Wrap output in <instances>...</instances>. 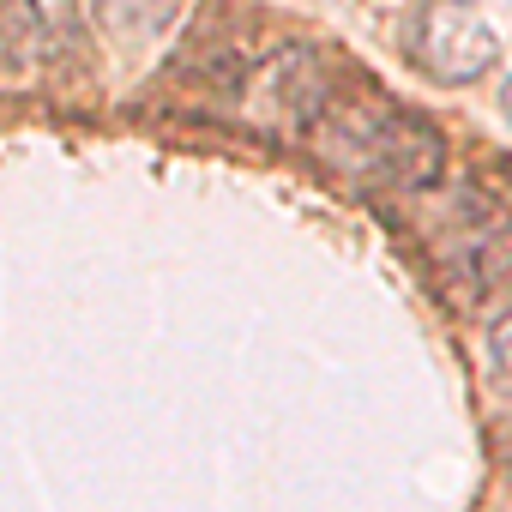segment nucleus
I'll return each instance as SVG.
<instances>
[{"label":"nucleus","mask_w":512,"mask_h":512,"mask_svg":"<svg viewBox=\"0 0 512 512\" xmlns=\"http://www.w3.org/2000/svg\"><path fill=\"white\" fill-rule=\"evenodd\" d=\"M314 151L326 169L374 193H422L446 175L440 127L380 91L332 97V109L314 121Z\"/></svg>","instance_id":"obj_1"},{"label":"nucleus","mask_w":512,"mask_h":512,"mask_svg":"<svg viewBox=\"0 0 512 512\" xmlns=\"http://www.w3.org/2000/svg\"><path fill=\"white\" fill-rule=\"evenodd\" d=\"M410 61L434 85H476L500 61V31L470 0H422L410 19Z\"/></svg>","instance_id":"obj_2"},{"label":"nucleus","mask_w":512,"mask_h":512,"mask_svg":"<svg viewBox=\"0 0 512 512\" xmlns=\"http://www.w3.org/2000/svg\"><path fill=\"white\" fill-rule=\"evenodd\" d=\"M338 97V79H332V61L308 43H284L278 55H266L253 67L241 103L253 121L266 127H284V133H314V121L332 109Z\"/></svg>","instance_id":"obj_3"},{"label":"nucleus","mask_w":512,"mask_h":512,"mask_svg":"<svg viewBox=\"0 0 512 512\" xmlns=\"http://www.w3.org/2000/svg\"><path fill=\"white\" fill-rule=\"evenodd\" d=\"M91 19L115 49H145L181 19V0H91Z\"/></svg>","instance_id":"obj_4"},{"label":"nucleus","mask_w":512,"mask_h":512,"mask_svg":"<svg viewBox=\"0 0 512 512\" xmlns=\"http://www.w3.org/2000/svg\"><path fill=\"white\" fill-rule=\"evenodd\" d=\"M43 25H37V7L31 0H0V61L7 67H31L43 61Z\"/></svg>","instance_id":"obj_5"},{"label":"nucleus","mask_w":512,"mask_h":512,"mask_svg":"<svg viewBox=\"0 0 512 512\" xmlns=\"http://www.w3.org/2000/svg\"><path fill=\"white\" fill-rule=\"evenodd\" d=\"M31 7H37V25H43V49L67 55L85 31V0H31Z\"/></svg>","instance_id":"obj_6"},{"label":"nucleus","mask_w":512,"mask_h":512,"mask_svg":"<svg viewBox=\"0 0 512 512\" xmlns=\"http://www.w3.org/2000/svg\"><path fill=\"white\" fill-rule=\"evenodd\" d=\"M476 278L488 290H512V223H500L494 235H482V247H476Z\"/></svg>","instance_id":"obj_7"},{"label":"nucleus","mask_w":512,"mask_h":512,"mask_svg":"<svg viewBox=\"0 0 512 512\" xmlns=\"http://www.w3.org/2000/svg\"><path fill=\"white\" fill-rule=\"evenodd\" d=\"M488 362H494V380H500L506 398H512V308L488 326Z\"/></svg>","instance_id":"obj_8"},{"label":"nucleus","mask_w":512,"mask_h":512,"mask_svg":"<svg viewBox=\"0 0 512 512\" xmlns=\"http://www.w3.org/2000/svg\"><path fill=\"white\" fill-rule=\"evenodd\" d=\"M500 115L512 121V73H506V85H500Z\"/></svg>","instance_id":"obj_9"}]
</instances>
